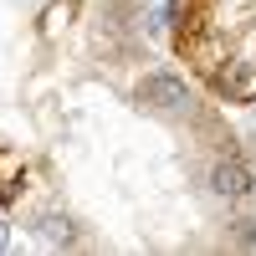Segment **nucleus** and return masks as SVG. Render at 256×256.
Returning a JSON list of instances; mask_svg holds the SVG:
<instances>
[{
    "label": "nucleus",
    "instance_id": "nucleus-1",
    "mask_svg": "<svg viewBox=\"0 0 256 256\" xmlns=\"http://www.w3.org/2000/svg\"><path fill=\"white\" fill-rule=\"evenodd\" d=\"M134 98L144 102L148 113H164V118H180L184 108H190V82L184 77H174V72H148L138 88H134Z\"/></svg>",
    "mask_w": 256,
    "mask_h": 256
},
{
    "label": "nucleus",
    "instance_id": "nucleus-2",
    "mask_svg": "<svg viewBox=\"0 0 256 256\" xmlns=\"http://www.w3.org/2000/svg\"><path fill=\"white\" fill-rule=\"evenodd\" d=\"M210 190H216L220 200H246L256 190V174H251L246 159H220L216 169H210Z\"/></svg>",
    "mask_w": 256,
    "mask_h": 256
},
{
    "label": "nucleus",
    "instance_id": "nucleus-3",
    "mask_svg": "<svg viewBox=\"0 0 256 256\" xmlns=\"http://www.w3.org/2000/svg\"><path fill=\"white\" fill-rule=\"evenodd\" d=\"M36 236L46 241V246H72V241H77V230H72L67 216H41V220H36Z\"/></svg>",
    "mask_w": 256,
    "mask_h": 256
}]
</instances>
